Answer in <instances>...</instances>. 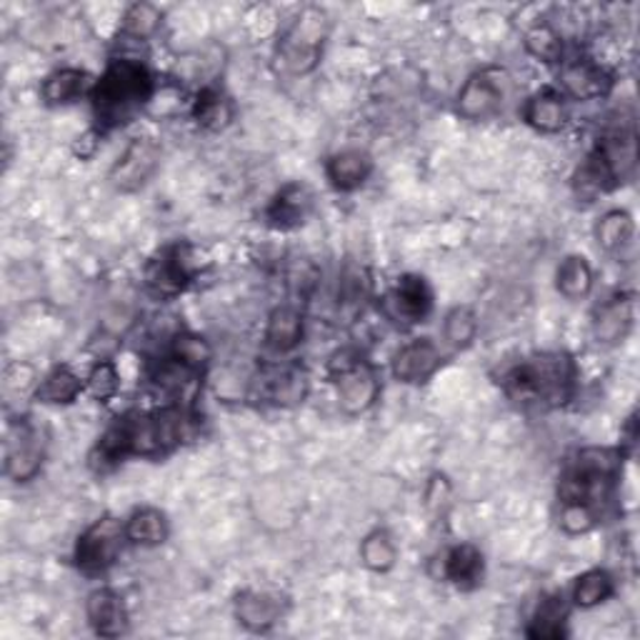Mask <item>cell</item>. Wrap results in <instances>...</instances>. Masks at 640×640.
Instances as JSON below:
<instances>
[{
	"label": "cell",
	"mask_w": 640,
	"mask_h": 640,
	"mask_svg": "<svg viewBox=\"0 0 640 640\" xmlns=\"http://www.w3.org/2000/svg\"><path fill=\"white\" fill-rule=\"evenodd\" d=\"M558 80H560V86H563V93L576 100L603 98L608 96L610 86H613V78H610L608 70L600 63H596L593 58H586V56L566 60V63L560 66Z\"/></svg>",
	"instance_id": "4fadbf2b"
},
{
	"label": "cell",
	"mask_w": 640,
	"mask_h": 640,
	"mask_svg": "<svg viewBox=\"0 0 640 640\" xmlns=\"http://www.w3.org/2000/svg\"><path fill=\"white\" fill-rule=\"evenodd\" d=\"M613 596V578L606 570H588L573 586V603L578 608H596Z\"/></svg>",
	"instance_id": "d6a6232c"
},
{
	"label": "cell",
	"mask_w": 640,
	"mask_h": 640,
	"mask_svg": "<svg viewBox=\"0 0 640 640\" xmlns=\"http://www.w3.org/2000/svg\"><path fill=\"white\" fill-rule=\"evenodd\" d=\"M443 576L458 588L478 586V580L483 578V553L470 543L450 548L443 560Z\"/></svg>",
	"instance_id": "d4e9b609"
},
{
	"label": "cell",
	"mask_w": 640,
	"mask_h": 640,
	"mask_svg": "<svg viewBox=\"0 0 640 640\" xmlns=\"http://www.w3.org/2000/svg\"><path fill=\"white\" fill-rule=\"evenodd\" d=\"M443 366V353L430 338H416L393 358V376L403 383H426Z\"/></svg>",
	"instance_id": "2e32d148"
},
{
	"label": "cell",
	"mask_w": 640,
	"mask_h": 640,
	"mask_svg": "<svg viewBox=\"0 0 640 640\" xmlns=\"http://www.w3.org/2000/svg\"><path fill=\"white\" fill-rule=\"evenodd\" d=\"M523 118L530 128L540 130V133H558L568 123L566 98L556 90H540L533 98H528Z\"/></svg>",
	"instance_id": "7402d4cb"
},
{
	"label": "cell",
	"mask_w": 640,
	"mask_h": 640,
	"mask_svg": "<svg viewBox=\"0 0 640 640\" xmlns=\"http://www.w3.org/2000/svg\"><path fill=\"white\" fill-rule=\"evenodd\" d=\"M330 370H333L338 406L343 408V413L360 416L368 408H373L380 396V380L376 368L366 358L343 350L333 358Z\"/></svg>",
	"instance_id": "8992f818"
},
{
	"label": "cell",
	"mask_w": 640,
	"mask_h": 640,
	"mask_svg": "<svg viewBox=\"0 0 640 640\" xmlns=\"http://www.w3.org/2000/svg\"><path fill=\"white\" fill-rule=\"evenodd\" d=\"M198 378H200L198 370L180 363L173 356L163 358L153 370H150V383L166 396H183L190 386H196Z\"/></svg>",
	"instance_id": "f546056e"
},
{
	"label": "cell",
	"mask_w": 640,
	"mask_h": 640,
	"mask_svg": "<svg viewBox=\"0 0 640 640\" xmlns=\"http://www.w3.org/2000/svg\"><path fill=\"white\" fill-rule=\"evenodd\" d=\"M558 293L568 300H580L593 288V268L583 256H568L556 270Z\"/></svg>",
	"instance_id": "4316f807"
},
{
	"label": "cell",
	"mask_w": 640,
	"mask_h": 640,
	"mask_svg": "<svg viewBox=\"0 0 640 640\" xmlns=\"http://www.w3.org/2000/svg\"><path fill=\"white\" fill-rule=\"evenodd\" d=\"M560 528L570 536H580L593 530L598 523V513L593 508L580 506V503H560V516H558Z\"/></svg>",
	"instance_id": "ab89813d"
},
{
	"label": "cell",
	"mask_w": 640,
	"mask_h": 640,
	"mask_svg": "<svg viewBox=\"0 0 640 640\" xmlns=\"http://www.w3.org/2000/svg\"><path fill=\"white\" fill-rule=\"evenodd\" d=\"M86 613L98 636L118 638L128 630V610L123 598L110 588H98L88 596Z\"/></svg>",
	"instance_id": "ac0fdd59"
},
{
	"label": "cell",
	"mask_w": 640,
	"mask_h": 640,
	"mask_svg": "<svg viewBox=\"0 0 640 640\" xmlns=\"http://www.w3.org/2000/svg\"><path fill=\"white\" fill-rule=\"evenodd\" d=\"M328 38V16L320 8H303L278 40V66L288 76H306L318 66Z\"/></svg>",
	"instance_id": "5b68a950"
},
{
	"label": "cell",
	"mask_w": 640,
	"mask_h": 640,
	"mask_svg": "<svg viewBox=\"0 0 640 640\" xmlns=\"http://www.w3.org/2000/svg\"><path fill=\"white\" fill-rule=\"evenodd\" d=\"M193 118L198 126L208 130H220L233 118V106H230L228 96L220 93L218 88H203L193 100Z\"/></svg>",
	"instance_id": "4dcf8cb0"
},
{
	"label": "cell",
	"mask_w": 640,
	"mask_h": 640,
	"mask_svg": "<svg viewBox=\"0 0 640 640\" xmlns=\"http://www.w3.org/2000/svg\"><path fill=\"white\" fill-rule=\"evenodd\" d=\"M633 236H636V223L626 210H610V213L600 218L596 226L598 246L603 248L606 253H613V256H618L620 250L633 243Z\"/></svg>",
	"instance_id": "83f0119b"
},
{
	"label": "cell",
	"mask_w": 640,
	"mask_h": 640,
	"mask_svg": "<svg viewBox=\"0 0 640 640\" xmlns=\"http://www.w3.org/2000/svg\"><path fill=\"white\" fill-rule=\"evenodd\" d=\"M500 78L503 73L498 70H480L470 76L456 100L458 116L466 120H490L498 116L506 100V83Z\"/></svg>",
	"instance_id": "8fae6325"
},
{
	"label": "cell",
	"mask_w": 640,
	"mask_h": 640,
	"mask_svg": "<svg viewBox=\"0 0 640 640\" xmlns=\"http://www.w3.org/2000/svg\"><path fill=\"white\" fill-rule=\"evenodd\" d=\"M156 93V80L138 58H113L96 80L90 103L100 130H116L143 113Z\"/></svg>",
	"instance_id": "7a4b0ae2"
},
{
	"label": "cell",
	"mask_w": 640,
	"mask_h": 640,
	"mask_svg": "<svg viewBox=\"0 0 640 640\" xmlns=\"http://www.w3.org/2000/svg\"><path fill=\"white\" fill-rule=\"evenodd\" d=\"M313 210V193L303 183H288L278 190L266 208V220L276 230H293L303 226Z\"/></svg>",
	"instance_id": "e0dca14e"
},
{
	"label": "cell",
	"mask_w": 640,
	"mask_h": 640,
	"mask_svg": "<svg viewBox=\"0 0 640 640\" xmlns=\"http://www.w3.org/2000/svg\"><path fill=\"white\" fill-rule=\"evenodd\" d=\"M578 368L563 350H546L520 360L503 378L510 400L526 408H560L576 396Z\"/></svg>",
	"instance_id": "3957f363"
},
{
	"label": "cell",
	"mask_w": 640,
	"mask_h": 640,
	"mask_svg": "<svg viewBox=\"0 0 640 640\" xmlns=\"http://www.w3.org/2000/svg\"><path fill=\"white\" fill-rule=\"evenodd\" d=\"M310 393V376L306 368L286 366L270 368L258 383V396L276 408H296Z\"/></svg>",
	"instance_id": "5bb4252c"
},
{
	"label": "cell",
	"mask_w": 640,
	"mask_h": 640,
	"mask_svg": "<svg viewBox=\"0 0 640 640\" xmlns=\"http://www.w3.org/2000/svg\"><path fill=\"white\" fill-rule=\"evenodd\" d=\"M476 333H478V316L473 313V308L458 306L446 316L443 338L448 340V346L468 348L476 340Z\"/></svg>",
	"instance_id": "836d02e7"
},
{
	"label": "cell",
	"mask_w": 640,
	"mask_h": 640,
	"mask_svg": "<svg viewBox=\"0 0 640 640\" xmlns=\"http://www.w3.org/2000/svg\"><path fill=\"white\" fill-rule=\"evenodd\" d=\"M373 173V158L360 148H346L328 160L326 176L336 190H356Z\"/></svg>",
	"instance_id": "ffe728a7"
},
{
	"label": "cell",
	"mask_w": 640,
	"mask_h": 640,
	"mask_svg": "<svg viewBox=\"0 0 640 640\" xmlns=\"http://www.w3.org/2000/svg\"><path fill=\"white\" fill-rule=\"evenodd\" d=\"M93 86L90 83V76L86 70L78 68H60L56 73H50L43 86H40V96L48 106H70L76 100L83 98L86 93H93Z\"/></svg>",
	"instance_id": "44dd1931"
},
{
	"label": "cell",
	"mask_w": 640,
	"mask_h": 640,
	"mask_svg": "<svg viewBox=\"0 0 640 640\" xmlns=\"http://www.w3.org/2000/svg\"><path fill=\"white\" fill-rule=\"evenodd\" d=\"M170 356L180 360V363L198 370V373H203V368L210 360V346L206 338H200L196 333H178L173 338V346H170Z\"/></svg>",
	"instance_id": "74e56055"
},
{
	"label": "cell",
	"mask_w": 640,
	"mask_h": 640,
	"mask_svg": "<svg viewBox=\"0 0 640 640\" xmlns=\"http://www.w3.org/2000/svg\"><path fill=\"white\" fill-rule=\"evenodd\" d=\"M48 436L33 418H18L6 436V476L16 483L33 480L46 463Z\"/></svg>",
	"instance_id": "52a82bcc"
},
{
	"label": "cell",
	"mask_w": 640,
	"mask_h": 640,
	"mask_svg": "<svg viewBox=\"0 0 640 640\" xmlns=\"http://www.w3.org/2000/svg\"><path fill=\"white\" fill-rule=\"evenodd\" d=\"M360 560L373 573H388L398 560V546L396 540L386 530H373L360 543Z\"/></svg>",
	"instance_id": "1f68e13d"
},
{
	"label": "cell",
	"mask_w": 640,
	"mask_h": 640,
	"mask_svg": "<svg viewBox=\"0 0 640 640\" xmlns=\"http://www.w3.org/2000/svg\"><path fill=\"white\" fill-rule=\"evenodd\" d=\"M158 166H160V146L153 138H136L130 140L126 153L116 160L113 168H110L108 180L110 186L120 190V193H133V190L148 183Z\"/></svg>",
	"instance_id": "30bf717a"
},
{
	"label": "cell",
	"mask_w": 640,
	"mask_h": 640,
	"mask_svg": "<svg viewBox=\"0 0 640 640\" xmlns=\"http://www.w3.org/2000/svg\"><path fill=\"white\" fill-rule=\"evenodd\" d=\"M430 308H433V290L420 276H403L383 298L386 316L403 326L423 323Z\"/></svg>",
	"instance_id": "7c38bea8"
},
{
	"label": "cell",
	"mask_w": 640,
	"mask_h": 640,
	"mask_svg": "<svg viewBox=\"0 0 640 640\" xmlns=\"http://www.w3.org/2000/svg\"><path fill=\"white\" fill-rule=\"evenodd\" d=\"M118 388H120V376H118L116 363H110V360H100V363H96V368L90 370V376H88L90 396L100 400V403H108V400L118 393Z\"/></svg>",
	"instance_id": "f35d334b"
},
{
	"label": "cell",
	"mask_w": 640,
	"mask_h": 640,
	"mask_svg": "<svg viewBox=\"0 0 640 640\" xmlns=\"http://www.w3.org/2000/svg\"><path fill=\"white\" fill-rule=\"evenodd\" d=\"M126 536L130 543L143 546V548H156L160 543H166L170 536L168 518L163 510H158V508H140L126 520Z\"/></svg>",
	"instance_id": "484cf974"
},
{
	"label": "cell",
	"mask_w": 640,
	"mask_h": 640,
	"mask_svg": "<svg viewBox=\"0 0 640 640\" xmlns=\"http://www.w3.org/2000/svg\"><path fill=\"white\" fill-rule=\"evenodd\" d=\"M620 458L608 448H586L570 460L558 480L560 503H580L598 508L616 488Z\"/></svg>",
	"instance_id": "277c9868"
},
{
	"label": "cell",
	"mask_w": 640,
	"mask_h": 640,
	"mask_svg": "<svg viewBox=\"0 0 640 640\" xmlns=\"http://www.w3.org/2000/svg\"><path fill=\"white\" fill-rule=\"evenodd\" d=\"M233 610L240 626L253 630V633H263L283 618L286 600L270 590H243L236 596Z\"/></svg>",
	"instance_id": "9a60e30c"
},
{
	"label": "cell",
	"mask_w": 640,
	"mask_h": 640,
	"mask_svg": "<svg viewBox=\"0 0 640 640\" xmlns=\"http://www.w3.org/2000/svg\"><path fill=\"white\" fill-rule=\"evenodd\" d=\"M83 390V380H80L73 370L66 366H58L50 370V373L40 380V386L36 388V398L40 403L60 406V403H73Z\"/></svg>",
	"instance_id": "f1b7e54d"
},
{
	"label": "cell",
	"mask_w": 640,
	"mask_h": 640,
	"mask_svg": "<svg viewBox=\"0 0 640 640\" xmlns=\"http://www.w3.org/2000/svg\"><path fill=\"white\" fill-rule=\"evenodd\" d=\"M593 338L603 346L620 343L633 326V298L630 296H613L606 303H600L593 310Z\"/></svg>",
	"instance_id": "d6986e66"
},
{
	"label": "cell",
	"mask_w": 640,
	"mask_h": 640,
	"mask_svg": "<svg viewBox=\"0 0 640 640\" xmlns=\"http://www.w3.org/2000/svg\"><path fill=\"white\" fill-rule=\"evenodd\" d=\"M526 48L546 63H560V58H563V40L548 23H538L528 30Z\"/></svg>",
	"instance_id": "8d00e7d4"
},
{
	"label": "cell",
	"mask_w": 640,
	"mask_h": 640,
	"mask_svg": "<svg viewBox=\"0 0 640 640\" xmlns=\"http://www.w3.org/2000/svg\"><path fill=\"white\" fill-rule=\"evenodd\" d=\"M160 20H163V13H160L153 3H133L123 16V36L133 40H146L156 36Z\"/></svg>",
	"instance_id": "d590c367"
},
{
	"label": "cell",
	"mask_w": 640,
	"mask_h": 640,
	"mask_svg": "<svg viewBox=\"0 0 640 640\" xmlns=\"http://www.w3.org/2000/svg\"><path fill=\"white\" fill-rule=\"evenodd\" d=\"M196 276L193 248L176 243L160 250L146 268V286L158 298H176L183 293Z\"/></svg>",
	"instance_id": "9c48e42d"
},
{
	"label": "cell",
	"mask_w": 640,
	"mask_h": 640,
	"mask_svg": "<svg viewBox=\"0 0 640 640\" xmlns=\"http://www.w3.org/2000/svg\"><path fill=\"white\" fill-rule=\"evenodd\" d=\"M126 523L113 516L98 518L93 526L83 530V536L76 543V566L86 576L106 573L110 566H116L118 556L123 553Z\"/></svg>",
	"instance_id": "ba28073f"
},
{
	"label": "cell",
	"mask_w": 640,
	"mask_h": 640,
	"mask_svg": "<svg viewBox=\"0 0 640 640\" xmlns=\"http://www.w3.org/2000/svg\"><path fill=\"white\" fill-rule=\"evenodd\" d=\"M368 296V280L360 268H348L338 286V313L353 318Z\"/></svg>",
	"instance_id": "e575fe53"
},
{
	"label": "cell",
	"mask_w": 640,
	"mask_h": 640,
	"mask_svg": "<svg viewBox=\"0 0 640 640\" xmlns=\"http://www.w3.org/2000/svg\"><path fill=\"white\" fill-rule=\"evenodd\" d=\"M303 340V313L293 306H280L268 318L266 346L273 353H288Z\"/></svg>",
	"instance_id": "603a6c76"
},
{
	"label": "cell",
	"mask_w": 640,
	"mask_h": 640,
	"mask_svg": "<svg viewBox=\"0 0 640 640\" xmlns=\"http://www.w3.org/2000/svg\"><path fill=\"white\" fill-rule=\"evenodd\" d=\"M566 623H568L566 598L560 593H550L538 603L526 633H528V638L558 640V638L566 636Z\"/></svg>",
	"instance_id": "cb8c5ba5"
},
{
	"label": "cell",
	"mask_w": 640,
	"mask_h": 640,
	"mask_svg": "<svg viewBox=\"0 0 640 640\" xmlns=\"http://www.w3.org/2000/svg\"><path fill=\"white\" fill-rule=\"evenodd\" d=\"M193 416L180 406H166L153 413H128L110 426L90 453V466L98 473L113 470L130 456H168L190 436Z\"/></svg>",
	"instance_id": "6da1fadb"
}]
</instances>
